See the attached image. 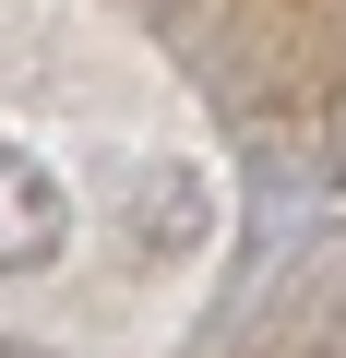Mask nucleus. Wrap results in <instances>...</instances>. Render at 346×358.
Masks as SVG:
<instances>
[{
  "mask_svg": "<svg viewBox=\"0 0 346 358\" xmlns=\"http://www.w3.org/2000/svg\"><path fill=\"white\" fill-rule=\"evenodd\" d=\"M60 227H72V203H60V179L24 155V143H0V275H24V263H48L60 251Z\"/></svg>",
  "mask_w": 346,
  "mask_h": 358,
  "instance_id": "f257e3e1",
  "label": "nucleus"
},
{
  "mask_svg": "<svg viewBox=\"0 0 346 358\" xmlns=\"http://www.w3.org/2000/svg\"><path fill=\"white\" fill-rule=\"evenodd\" d=\"M0 358H36V346H0Z\"/></svg>",
  "mask_w": 346,
  "mask_h": 358,
  "instance_id": "f03ea898",
  "label": "nucleus"
}]
</instances>
